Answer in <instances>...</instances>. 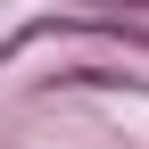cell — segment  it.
I'll use <instances>...</instances> for the list:
<instances>
[{
  "label": "cell",
  "mask_w": 149,
  "mask_h": 149,
  "mask_svg": "<svg viewBox=\"0 0 149 149\" xmlns=\"http://www.w3.org/2000/svg\"><path fill=\"white\" fill-rule=\"evenodd\" d=\"M116 8H149V0H116Z\"/></svg>",
  "instance_id": "1"
}]
</instances>
